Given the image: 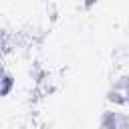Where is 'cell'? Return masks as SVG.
<instances>
[{
    "label": "cell",
    "instance_id": "obj_4",
    "mask_svg": "<svg viewBox=\"0 0 129 129\" xmlns=\"http://www.w3.org/2000/svg\"><path fill=\"white\" fill-rule=\"evenodd\" d=\"M95 2H97V0H87V2H85V8H87V10H89V8H93V4H95Z\"/></svg>",
    "mask_w": 129,
    "mask_h": 129
},
{
    "label": "cell",
    "instance_id": "obj_1",
    "mask_svg": "<svg viewBox=\"0 0 129 129\" xmlns=\"http://www.w3.org/2000/svg\"><path fill=\"white\" fill-rule=\"evenodd\" d=\"M107 101L115 105H127L129 107V77H119L115 85L107 93Z\"/></svg>",
    "mask_w": 129,
    "mask_h": 129
},
{
    "label": "cell",
    "instance_id": "obj_2",
    "mask_svg": "<svg viewBox=\"0 0 129 129\" xmlns=\"http://www.w3.org/2000/svg\"><path fill=\"white\" fill-rule=\"evenodd\" d=\"M101 127L105 129H117V127H129V115L127 113H113V111H107L103 113L101 117Z\"/></svg>",
    "mask_w": 129,
    "mask_h": 129
},
{
    "label": "cell",
    "instance_id": "obj_3",
    "mask_svg": "<svg viewBox=\"0 0 129 129\" xmlns=\"http://www.w3.org/2000/svg\"><path fill=\"white\" fill-rule=\"evenodd\" d=\"M12 87H14V77H12L8 71H4V75H2V91H0V95H2V97H8L10 91H12Z\"/></svg>",
    "mask_w": 129,
    "mask_h": 129
}]
</instances>
